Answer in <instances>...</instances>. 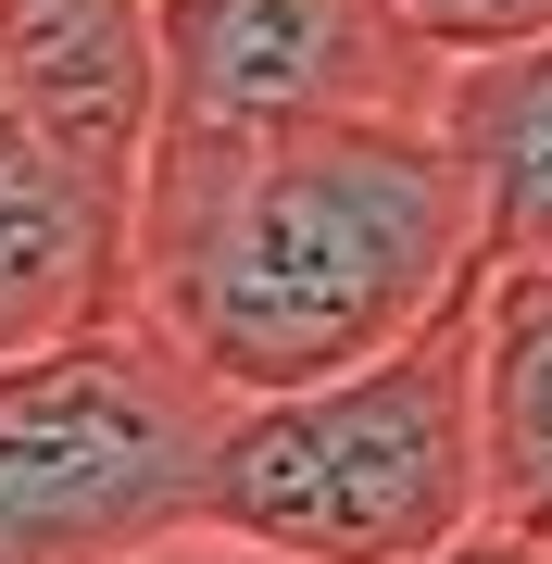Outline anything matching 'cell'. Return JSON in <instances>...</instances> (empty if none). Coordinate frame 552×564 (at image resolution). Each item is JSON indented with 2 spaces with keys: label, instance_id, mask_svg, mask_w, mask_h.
<instances>
[{
  "label": "cell",
  "instance_id": "5",
  "mask_svg": "<svg viewBox=\"0 0 552 564\" xmlns=\"http://www.w3.org/2000/svg\"><path fill=\"white\" fill-rule=\"evenodd\" d=\"M0 88L101 202L139 214V163H151V126H164L151 0H0Z\"/></svg>",
  "mask_w": 552,
  "mask_h": 564
},
{
  "label": "cell",
  "instance_id": "9",
  "mask_svg": "<svg viewBox=\"0 0 552 564\" xmlns=\"http://www.w3.org/2000/svg\"><path fill=\"white\" fill-rule=\"evenodd\" d=\"M139 564H277V552H251V540H214V527H188V540L139 552Z\"/></svg>",
  "mask_w": 552,
  "mask_h": 564
},
{
  "label": "cell",
  "instance_id": "10",
  "mask_svg": "<svg viewBox=\"0 0 552 564\" xmlns=\"http://www.w3.org/2000/svg\"><path fill=\"white\" fill-rule=\"evenodd\" d=\"M440 564H552V552H528V540H502V527H477L465 552H440Z\"/></svg>",
  "mask_w": 552,
  "mask_h": 564
},
{
  "label": "cell",
  "instance_id": "2",
  "mask_svg": "<svg viewBox=\"0 0 552 564\" xmlns=\"http://www.w3.org/2000/svg\"><path fill=\"white\" fill-rule=\"evenodd\" d=\"M490 289V276H477ZM477 289L427 339L351 364L327 389L226 402L202 527L277 564H440L490 527V452H477Z\"/></svg>",
  "mask_w": 552,
  "mask_h": 564
},
{
  "label": "cell",
  "instance_id": "3",
  "mask_svg": "<svg viewBox=\"0 0 552 564\" xmlns=\"http://www.w3.org/2000/svg\"><path fill=\"white\" fill-rule=\"evenodd\" d=\"M214 426L226 402L139 314L0 351V564H139L188 540Z\"/></svg>",
  "mask_w": 552,
  "mask_h": 564
},
{
  "label": "cell",
  "instance_id": "8",
  "mask_svg": "<svg viewBox=\"0 0 552 564\" xmlns=\"http://www.w3.org/2000/svg\"><path fill=\"white\" fill-rule=\"evenodd\" d=\"M402 25H414L440 63H490V51L552 39V0H402Z\"/></svg>",
  "mask_w": 552,
  "mask_h": 564
},
{
  "label": "cell",
  "instance_id": "6",
  "mask_svg": "<svg viewBox=\"0 0 552 564\" xmlns=\"http://www.w3.org/2000/svg\"><path fill=\"white\" fill-rule=\"evenodd\" d=\"M427 126H440V151L465 163L477 251L490 263H552V39L452 63Z\"/></svg>",
  "mask_w": 552,
  "mask_h": 564
},
{
  "label": "cell",
  "instance_id": "1",
  "mask_svg": "<svg viewBox=\"0 0 552 564\" xmlns=\"http://www.w3.org/2000/svg\"><path fill=\"white\" fill-rule=\"evenodd\" d=\"M477 276L490 251L440 126L151 139L126 214V314L214 402L327 389L427 339Z\"/></svg>",
  "mask_w": 552,
  "mask_h": 564
},
{
  "label": "cell",
  "instance_id": "7",
  "mask_svg": "<svg viewBox=\"0 0 552 564\" xmlns=\"http://www.w3.org/2000/svg\"><path fill=\"white\" fill-rule=\"evenodd\" d=\"M477 452L490 527L552 552V263H490L477 289Z\"/></svg>",
  "mask_w": 552,
  "mask_h": 564
},
{
  "label": "cell",
  "instance_id": "4",
  "mask_svg": "<svg viewBox=\"0 0 552 564\" xmlns=\"http://www.w3.org/2000/svg\"><path fill=\"white\" fill-rule=\"evenodd\" d=\"M164 126L151 139H302V126H427L452 63L402 0H151Z\"/></svg>",
  "mask_w": 552,
  "mask_h": 564
}]
</instances>
